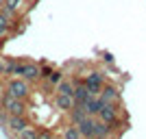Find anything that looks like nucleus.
I'll return each mask as SVG.
<instances>
[{"label": "nucleus", "instance_id": "obj_1", "mask_svg": "<svg viewBox=\"0 0 146 139\" xmlns=\"http://www.w3.org/2000/svg\"><path fill=\"white\" fill-rule=\"evenodd\" d=\"M7 96H13V98H20V100H26L31 96V83H26L24 78H11L7 83Z\"/></svg>", "mask_w": 146, "mask_h": 139}, {"label": "nucleus", "instance_id": "obj_2", "mask_svg": "<svg viewBox=\"0 0 146 139\" xmlns=\"http://www.w3.org/2000/svg\"><path fill=\"white\" fill-rule=\"evenodd\" d=\"M83 83H85L87 94H90V96H98V94H100V89H103V85L107 83V80H105V74H103V72L92 70V72L83 74Z\"/></svg>", "mask_w": 146, "mask_h": 139}, {"label": "nucleus", "instance_id": "obj_3", "mask_svg": "<svg viewBox=\"0 0 146 139\" xmlns=\"http://www.w3.org/2000/svg\"><path fill=\"white\" fill-rule=\"evenodd\" d=\"M120 102H116V104H109V102H105L103 104V109L98 111V115H96V120H100V122H105V124H111L113 126V130H120V126H118V113H120Z\"/></svg>", "mask_w": 146, "mask_h": 139}, {"label": "nucleus", "instance_id": "obj_4", "mask_svg": "<svg viewBox=\"0 0 146 139\" xmlns=\"http://www.w3.org/2000/svg\"><path fill=\"white\" fill-rule=\"evenodd\" d=\"M2 109H5L7 115H26V100H20V98L13 96H2Z\"/></svg>", "mask_w": 146, "mask_h": 139}, {"label": "nucleus", "instance_id": "obj_5", "mask_svg": "<svg viewBox=\"0 0 146 139\" xmlns=\"http://www.w3.org/2000/svg\"><path fill=\"white\" fill-rule=\"evenodd\" d=\"M2 120L7 124V130L11 135H18L20 130H24L31 122L26 120V115H2Z\"/></svg>", "mask_w": 146, "mask_h": 139}, {"label": "nucleus", "instance_id": "obj_6", "mask_svg": "<svg viewBox=\"0 0 146 139\" xmlns=\"http://www.w3.org/2000/svg\"><path fill=\"white\" fill-rule=\"evenodd\" d=\"M98 98H100L103 102L116 104V102H120V89H118L116 85L105 83V85H103V89H100V94H98Z\"/></svg>", "mask_w": 146, "mask_h": 139}, {"label": "nucleus", "instance_id": "obj_7", "mask_svg": "<svg viewBox=\"0 0 146 139\" xmlns=\"http://www.w3.org/2000/svg\"><path fill=\"white\" fill-rule=\"evenodd\" d=\"M20 78H24L26 83H37V80L42 78V76H39V65H37V63H22Z\"/></svg>", "mask_w": 146, "mask_h": 139}, {"label": "nucleus", "instance_id": "obj_8", "mask_svg": "<svg viewBox=\"0 0 146 139\" xmlns=\"http://www.w3.org/2000/svg\"><path fill=\"white\" fill-rule=\"evenodd\" d=\"M113 133H116V130H113L111 124H105V122H100V120H94V135H92L94 139H109Z\"/></svg>", "mask_w": 146, "mask_h": 139}, {"label": "nucleus", "instance_id": "obj_9", "mask_svg": "<svg viewBox=\"0 0 146 139\" xmlns=\"http://www.w3.org/2000/svg\"><path fill=\"white\" fill-rule=\"evenodd\" d=\"M55 107L63 113H68L74 107V96L72 94H55Z\"/></svg>", "mask_w": 146, "mask_h": 139}, {"label": "nucleus", "instance_id": "obj_10", "mask_svg": "<svg viewBox=\"0 0 146 139\" xmlns=\"http://www.w3.org/2000/svg\"><path fill=\"white\" fill-rule=\"evenodd\" d=\"M103 104H105V102H103L98 96H90L85 102H83V109H85V113L90 115V117H96L98 111L103 109Z\"/></svg>", "mask_w": 146, "mask_h": 139}, {"label": "nucleus", "instance_id": "obj_11", "mask_svg": "<svg viewBox=\"0 0 146 139\" xmlns=\"http://www.w3.org/2000/svg\"><path fill=\"white\" fill-rule=\"evenodd\" d=\"M94 120H96V117L85 115V117L76 124V128H79V133L83 135V137H92V135H94Z\"/></svg>", "mask_w": 146, "mask_h": 139}, {"label": "nucleus", "instance_id": "obj_12", "mask_svg": "<svg viewBox=\"0 0 146 139\" xmlns=\"http://www.w3.org/2000/svg\"><path fill=\"white\" fill-rule=\"evenodd\" d=\"M61 78H63V74H61L59 70H50V74L46 76V78H44V80H46V83H44V87H46L48 91H52V89L57 87V83H59Z\"/></svg>", "mask_w": 146, "mask_h": 139}, {"label": "nucleus", "instance_id": "obj_13", "mask_svg": "<svg viewBox=\"0 0 146 139\" xmlns=\"http://www.w3.org/2000/svg\"><path fill=\"white\" fill-rule=\"evenodd\" d=\"M68 115H70V124H79L87 113H85V109H83V104H74L72 109L68 111Z\"/></svg>", "mask_w": 146, "mask_h": 139}, {"label": "nucleus", "instance_id": "obj_14", "mask_svg": "<svg viewBox=\"0 0 146 139\" xmlns=\"http://www.w3.org/2000/svg\"><path fill=\"white\" fill-rule=\"evenodd\" d=\"M83 135L79 133V128H76V124H68L63 130H61V139H81Z\"/></svg>", "mask_w": 146, "mask_h": 139}, {"label": "nucleus", "instance_id": "obj_15", "mask_svg": "<svg viewBox=\"0 0 146 139\" xmlns=\"http://www.w3.org/2000/svg\"><path fill=\"white\" fill-rule=\"evenodd\" d=\"M55 91H57V94H72V91H74V83H72V80H63V78H61L59 83H57Z\"/></svg>", "mask_w": 146, "mask_h": 139}, {"label": "nucleus", "instance_id": "obj_16", "mask_svg": "<svg viewBox=\"0 0 146 139\" xmlns=\"http://www.w3.org/2000/svg\"><path fill=\"white\" fill-rule=\"evenodd\" d=\"M15 137H18V139H35L37 137V128L33 126V124H29V126H26L24 130H20Z\"/></svg>", "mask_w": 146, "mask_h": 139}, {"label": "nucleus", "instance_id": "obj_17", "mask_svg": "<svg viewBox=\"0 0 146 139\" xmlns=\"http://www.w3.org/2000/svg\"><path fill=\"white\" fill-rule=\"evenodd\" d=\"M35 139H55V133L48 128H37V137Z\"/></svg>", "mask_w": 146, "mask_h": 139}, {"label": "nucleus", "instance_id": "obj_18", "mask_svg": "<svg viewBox=\"0 0 146 139\" xmlns=\"http://www.w3.org/2000/svg\"><path fill=\"white\" fill-rule=\"evenodd\" d=\"M103 59H105V61H107V63H111V61H113V57H111V55H109V52H103Z\"/></svg>", "mask_w": 146, "mask_h": 139}, {"label": "nucleus", "instance_id": "obj_19", "mask_svg": "<svg viewBox=\"0 0 146 139\" xmlns=\"http://www.w3.org/2000/svg\"><path fill=\"white\" fill-rule=\"evenodd\" d=\"M5 65H7L5 61H0V74H5Z\"/></svg>", "mask_w": 146, "mask_h": 139}, {"label": "nucleus", "instance_id": "obj_20", "mask_svg": "<svg viewBox=\"0 0 146 139\" xmlns=\"http://www.w3.org/2000/svg\"><path fill=\"white\" fill-rule=\"evenodd\" d=\"M81 139H94V137H81Z\"/></svg>", "mask_w": 146, "mask_h": 139}, {"label": "nucleus", "instance_id": "obj_21", "mask_svg": "<svg viewBox=\"0 0 146 139\" xmlns=\"http://www.w3.org/2000/svg\"><path fill=\"white\" fill-rule=\"evenodd\" d=\"M0 5H2V0H0Z\"/></svg>", "mask_w": 146, "mask_h": 139}]
</instances>
